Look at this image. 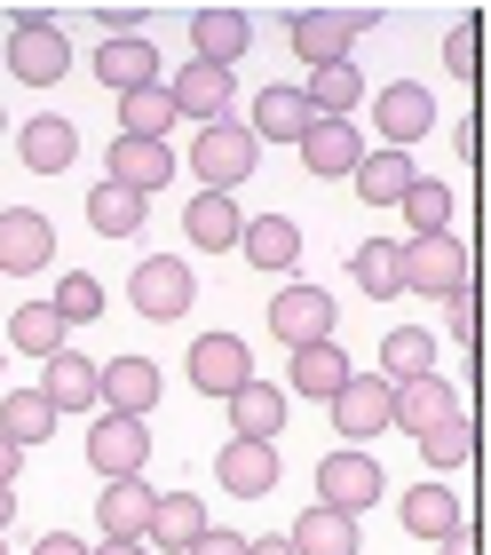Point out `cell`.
<instances>
[{
	"label": "cell",
	"instance_id": "8",
	"mask_svg": "<svg viewBox=\"0 0 491 555\" xmlns=\"http://www.w3.org/2000/svg\"><path fill=\"white\" fill-rule=\"evenodd\" d=\"M88 461L103 468V485H119V476H143V461H151V421L95 413V428H88Z\"/></svg>",
	"mask_w": 491,
	"mask_h": 555
},
{
	"label": "cell",
	"instance_id": "20",
	"mask_svg": "<svg viewBox=\"0 0 491 555\" xmlns=\"http://www.w3.org/2000/svg\"><path fill=\"white\" fill-rule=\"evenodd\" d=\"M365 135H357V119H318V128L301 135V167L325 175V183H341V175H357V159H365Z\"/></svg>",
	"mask_w": 491,
	"mask_h": 555
},
{
	"label": "cell",
	"instance_id": "13",
	"mask_svg": "<svg viewBox=\"0 0 491 555\" xmlns=\"http://www.w3.org/2000/svg\"><path fill=\"white\" fill-rule=\"evenodd\" d=\"M452 413H460V389L444 373H421V382L389 389V428H404V437H428V428H444Z\"/></svg>",
	"mask_w": 491,
	"mask_h": 555
},
{
	"label": "cell",
	"instance_id": "24",
	"mask_svg": "<svg viewBox=\"0 0 491 555\" xmlns=\"http://www.w3.org/2000/svg\"><path fill=\"white\" fill-rule=\"evenodd\" d=\"M151 492L143 476H119V485H103V500H95V524H103V540H143L151 532Z\"/></svg>",
	"mask_w": 491,
	"mask_h": 555
},
{
	"label": "cell",
	"instance_id": "25",
	"mask_svg": "<svg viewBox=\"0 0 491 555\" xmlns=\"http://www.w3.org/2000/svg\"><path fill=\"white\" fill-rule=\"evenodd\" d=\"M460 524H468V500H460L452 485H412L404 492V532L412 540H452Z\"/></svg>",
	"mask_w": 491,
	"mask_h": 555
},
{
	"label": "cell",
	"instance_id": "34",
	"mask_svg": "<svg viewBox=\"0 0 491 555\" xmlns=\"http://www.w3.org/2000/svg\"><path fill=\"white\" fill-rule=\"evenodd\" d=\"M421 373H436V341L421 334V325H389L380 334V382H421Z\"/></svg>",
	"mask_w": 491,
	"mask_h": 555
},
{
	"label": "cell",
	"instance_id": "42",
	"mask_svg": "<svg viewBox=\"0 0 491 555\" xmlns=\"http://www.w3.org/2000/svg\"><path fill=\"white\" fill-rule=\"evenodd\" d=\"M468 452H476V421H468V413H452L444 428H428V437H421V461H428V468H460Z\"/></svg>",
	"mask_w": 491,
	"mask_h": 555
},
{
	"label": "cell",
	"instance_id": "26",
	"mask_svg": "<svg viewBox=\"0 0 491 555\" xmlns=\"http://www.w3.org/2000/svg\"><path fill=\"white\" fill-rule=\"evenodd\" d=\"M16 151H24V167H33V175H64L72 159H80V128L56 119V112H40V119H24Z\"/></svg>",
	"mask_w": 491,
	"mask_h": 555
},
{
	"label": "cell",
	"instance_id": "5",
	"mask_svg": "<svg viewBox=\"0 0 491 555\" xmlns=\"http://www.w3.org/2000/svg\"><path fill=\"white\" fill-rule=\"evenodd\" d=\"M397 270H404V294H460V286H476L468 278V246H460L452 231H436V238H397Z\"/></svg>",
	"mask_w": 491,
	"mask_h": 555
},
{
	"label": "cell",
	"instance_id": "2",
	"mask_svg": "<svg viewBox=\"0 0 491 555\" xmlns=\"http://www.w3.org/2000/svg\"><path fill=\"white\" fill-rule=\"evenodd\" d=\"M373 24H380V9H301L286 24V40H294V56L309 72H325V64H349L357 33H373Z\"/></svg>",
	"mask_w": 491,
	"mask_h": 555
},
{
	"label": "cell",
	"instance_id": "30",
	"mask_svg": "<svg viewBox=\"0 0 491 555\" xmlns=\"http://www.w3.org/2000/svg\"><path fill=\"white\" fill-rule=\"evenodd\" d=\"M349 183H357V198H365V207H397V198L421 183V167H412V151H365Z\"/></svg>",
	"mask_w": 491,
	"mask_h": 555
},
{
	"label": "cell",
	"instance_id": "17",
	"mask_svg": "<svg viewBox=\"0 0 491 555\" xmlns=\"http://www.w3.org/2000/svg\"><path fill=\"white\" fill-rule=\"evenodd\" d=\"M254 48V24H246V9H191V64H215V72H230Z\"/></svg>",
	"mask_w": 491,
	"mask_h": 555
},
{
	"label": "cell",
	"instance_id": "44",
	"mask_svg": "<svg viewBox=\"0 0 491 555\" xmlns=\"http://www.w3.org/2000/svg\"><path fill=\"white\" fill-rule=\"evenodd\" d=\"M444 72H452V80H468V72H476V24L444 33Z\"/></svg>",
	"mask_w": 491,
	"mask_h": 555
},
{
	"label": "cell",
	"instance_id": "28",
	"mask_svg": "<svg viewBox=\"0 0 491 555\" xmlns=\"http://www.w3.org/2000/svg\"><path fill=\"white\" fill-rule=\"evenodd\" d=\"M341 382H349L341 341H309V349H294V365H286V397L301 389V397H318V405H333V397H341Z\"/></svg>",
	"mask_w": 491,
	"mask_h": 555
},
{
	"label": "cell",
	"instance_id": "47",
	"mask_svg": "<svg viewBox=\"0 0 491 555\" xmlns=\"http://www.w3.org/2000/svg\"><path fill=\"white\" fill-rule=\"evenodd\" d=\"M436 555H476V532H468V524H460L452 540H436Z\"/></svg>",
	"mask_w": 491,
	"mask_h": 555
},
{
	"label": "cell",
	"instance_id": "23",
	"mask_svg": "<svg viewBox=\"0 0 491 555\" xmlns=\"http://www.w3.org/2000/svg\"><path fill=\"white\" fill-rule=\"evenodd\" d=\"M309 128H318V112H309V95L301 88H262V95H254V119H246V135L254 143H301Z\"/></svg>",
	"mask_w": 491,
	"mask_h": 555
},
{
	"label": "cell",
	"instance_id": "48",
	"mask_svg": "<svg viewBox=\"0 0 491 555\" xmlns=\"http://www.w3.org/2000/svg\"><path fill=\"white\" fill-rule=\"evenodd\" d=\"M16 468H24V452H16L9 437H0V485H16Z\"/></svg>",
	"mask_w": 491,
	"mask_h": 555
},
{
	"label": "cell",
	"instance_id": "41",
	"mask_svg": "<svg viewBox=\"0 0 491 555\" xmlns=\"http://www.w3.org/2000/svg\"><path fill=\"white\" fill-rule=\"evenodd\" d=\"M397 207H404V222H412V238L452 231V191H444V183H428V175H421V183H412V191L397 198Z\"/></svg>",
	"mask_w": 491,
	"mask_h": 555
},
{
	"label": "cell",
	"instance_id": "6",
	"mask_svg": "<svg viewBox=\"0 0 491 555\" xmlns=\"http://www.w3.org/2000/svg\"><path fill=\"white\" fill-rule=\"evenodd\" d=\"M389 492V476H380V461L373 452H325L318 461V508H333V516H365L373 500Z\"/></svg>",
	"mask_w": 491,
	"mask_h": 555
},
{
	"label": "cell",
	"instance_id": "43",
	"mask_svg": "<svg viewBox=\"0 0 491 555\" xmlns=\"http://www.w3.org/2000/svg\"><path fill=\"white\" fill-rule=\"evenodd\" d=\"M444 334H452L460 349H476V286H460V294H444Z\"/></svg>",
	"mask_w": 491,
	"mask_h": 555
},
{
	"label": "cell",
	"instance_id": "40",
	"mask_svg": "<svg viewBox=\"0 0 491 555\" xmlns=\"http://www.w3.org/2000/svg\"><path fill=\"white\" fill-rule=\"evenodd\" d=\"M48 310H56L64 325H95L103 318V278L95 270H64L56 294H48Z\"/></svg>",
	"mask_w": 491,
	"mask_h": 555
},
{
	"label": "cell",
	"instance_id": "1",
	"mask_svg": "<svg viewBox=\"0 0 491 555\" xmlns=\"http://www.w3.org/2000/svg\"><path fill=\"white\" fill-rule=\"evenodd\" d=\"M254 167H262V143L246 135V119H215V128L191 135V175H198V191H222V198H230Z\"/></svg>",
	"mask_w": 491,
	"mask_h": 555
},
{
	"label": "cell",
	"instance_id": "35",
	"mask_svg": "<svg viewBox=\"0 0 491 555\" xmlns=\"http://www.w3.org/2000/svg\"><path fill=\"white\" fill-rule=\"evenodd\" d=\"M0 437H9L16 452L48 444V437H56V405H48L40 389H9V397H0Z\"/></svg>",
	"mask_w": 491,
	"mask_h": 555
},
{
	"label": "cell",
	"instance_id": "3",
	"mask_svg": "<svg viewBox=\"0 0 491 555\" xmlns=\"http://www.w3.org/2000/svg\"><path fill=\"white\" fill-rule=\"evenodd\" d=\"M9 72H16L24 88H56L64 72H72V40H64V24H56V16H40V9H16Z\"/></svg>",
	"mask_w": 491,
	"mask_h": 555
},
{
	"label": "cell",
	"instance_id": "7",
	"mask_svg": "<svg viewBox=\"0 0 491 555\" xmlns=\"http://www.w3.org/2000/svg\"><path fill=\"white\" fill-rule=\"evenodd\" d=\"M333 294L325 286H277V301H270V334L286 341V349H309V341H341L333 334Z\"/></svg>",
	"mask_w": 491,
	"mask_h": 555
},
{
	"label": "cell",
	"instance_id": "14",
	"mask_svg": "<svg viewBox=\"0 0 491 555\" xmlns=\"http://www.w3.org/2000/svg\"><path fill=\"white\" fill-rule=\"evenodd\" d=\"M103 183H119V191H167L175 183V151L167 143H135V135H112V151H103Z\"/></svg>",
	"mask_w": 491,
	"mask_h": 555
},
{
	"label": "cell",
	"instance_id": "31",
	"mask_svg": "<svg viewBox=\"0 0 491 555\" xmlns=\"http://www.w3.org/2000/svg\"><path fill=\"white\" fill-rule=\"evenodd\" d=\"M183 231H191V246H206V255H222V246H238L246 215H238V198H222V191H198L191 207H183Z\"/></svg>",
	"mask_w": 491,
	"mask_h": 555
},
{
	"label": "cell",
	"instance_id": "16",
	"mask_svg": "<svg viewBox=\"0 0 491 555\" xmlns=\"http://www.w3.org/2000/svg\"><path fill=\"white\" fill-rule=\"evenodd\" d=\"M215 476H222V492H230V500H262V492H277L286 461H277V444H246V437H230V444L215 452Z\"/></svg>",
	"mask_w": 491,
	"mask_h": 555
},
{
	"label": "cell",
	"instance_id": "33",
	"mask_svg": "<svg viewBox=\"0 0 491 555\" xmlns=\"http://www.w3.org/2000/svg\"><path fill=\"white\" fill-rule=\"evenodd\" d=\"M309 112L318 119H357V104H365V72L357 64H325V72H309Z\"/></svg>",
	"mask_w": 491,
	"mask_h": 555
},
{
	"label": "cell",
	"instance_id": "53",
	"mask_svg": "<svg viewBox=\"0 0 491 555\" xmlns=\"http://www.w3.org/2000/svg\"><path fill=\"white\" fill-rule=\"evenodd\" d=\"M0 555H9V547H0Z\"/></svg>",
	"mask_w": 491,
	"mask_h": 555
},
{
	"label": "cell",
	"instance_id": "11",
	"mask_svg": "<svg viewBox=\"0 0 491 555\" xmlns=\"http://www.w3.org/2000/svg\"><path fill=\"white\" fill-rule=\"evenodd\" d=\"M333 428H341V444L389 437V382H380V373H349L341 397H333Z\"/></svg>",
	"mask_w": 491,
	"mask_h": 555
},
{
	"label": "cell",
	"instance_id": "52",
	"mask_svg": "<svg viewBox=\"0 0 491 555\" xmlns=\"http://www.w3.org/2000/svg\"><path fill=\"white\" fill-rule=\"evenodd\" d=\"M0 135H9V112H0Z\"/></svg>",
	"mask_w": 491,
	"mask_h": 555
},
{
	"label": "cell",
	"instance_id": "12",
	"mask_svg": "<svg viewBox=\"0 0 491 555\" xmlns=\"http://www.w3.org/2000/svg\"><path fill=\"white\" fill-rule=\"evenodd\" d=\"M48 262H56V222L33 207H9L0 215V278H33Z\"/></svg>",
	"mask_w": 491,
	"mask_h": 555
},
{
	"label": "cell",
	"instance_id": "45",
	"mask_svg": "<svg viewBox=\"0 0 491 555\" xmlns=\"http://www.w3.org/2000/svg\"><path fill=\"white\" fill-rule=\"evenodd\" d=\"M183 555H246V532H222V524H206V532H198Z\"/></svg>",
	"mask_w": 491,
	"mask_h": 555
},
{
	"label": "cell",
	"instance_id": "10",
	"mask_svg": "<svg viewBox=\"0 0 491 555\" xmlns=\"http://www.w3.org/2000/svg\"><path fill=\"white\" fill-rule=\"evenodd\" d=\"M373 128H380V151H412V143L436 128V95L412 88V80L380 88V95H373Z\"/></svg>",
	"mask_w": 491,
	"mask_h": 555
},
{
	"label": "cell",
	"instance_id": "29",
	"mask_svg": "<svg viewBox=\"0 0 491 555\" xmlns=\"http://www.w3.org/2000/svg\"><path fill=\"white\" fill-rule=\"evenodd\" d=\"M238 255L254 262V270H294L301 262V231H294V222L286 215H246V231H238Z\"/></svg>",
	"mask_w": 491,
	"mask_h": 555
},
{
	"label": "cell",
	"instance_id": "32",
	"mask_svg": "<svg viewBox=\"0 0 491 555\" xmlns=\"http://www.w3.org/2000/svg\"><path fill=\"white\" fill-rule=\"evenodd\" d=\"M294 555H357V516H333V508H301L294 532H286Z\"/></svg>",
	"mask_w": 491,
	"mask_h": 555
},
{
	"label": "cell",
	"instance_id": "27",
	"mask_svg": "<svg viewBox=\"0 0 491 555\" xmlns=\"http://www.w3.org/2000/svg\"><path fill=\"white\" fill-rule=\"evenodd\" d=\"M40 397L56 405V421H64V413H88V405H95V358H80V349H56V358L40 365Z\"/></svg>",
	"mask_w": 491,
	"mask_h": 555
},
{
	"label": "cell",
	"instance_id": "4",
	"mask_svg": "<svg viewBox=\"0 0 491 555\" xmlns=\"http://www.w3.org/2000/svg\"><path fill=\"white\" fill-rule=\"evenodd\" d=\"M127 301H135V318H143V325H175V318H191L198 278H191V262L151 255V262H135V270H127Z\"/></svg>",
	"mask_w": 491,
	"mask_h": 555
},
{
	"label": "cell",
	"instance_id": "46",
	"mask_svg": "<svg viewBox=\"0 0 491 555\" xmlns=\"http://www.w3.org/2000/svg\"><path fill=\"white\" fill-rule=\"evenodd\" d=\"M33 555H88V540H72V532H48Z\"/></svg>",
	"mask_w": 491,
	"mask_h": 555
},
{
	"label": "cell",
	"instance_id": "22",
	"mask_svg": "<svg viewBox=\"0 0 491 555\" xmlns=\"http://www.w3.org/2000/svg\"><path fill=\"white\" fill-rule=\"evenodd\" d=\"M206 524H215V516H206V500L198 492H159V500H151V532H143V547L151 555H183L198 532H206Z\"/></svg>",
	"mask_w": 491,
	"mask_h": 555
},
{
	"label": "cell",
	"instance_id": "37",
	"mask_svg": "<svg viewBox=\"0 0 491 555\" xmlns=\"http://www.w3.org/2000/svg\"><path fill=\"white\" fill-rule=\"evenodd\" d=\"M143 215H151V198L119 191V183H95V191H88V231H103V238H135Z\"/></svg>",
	"mask_w": 491,
	"mask_h": 555
},
{
	"label": "cell",
	"instance_id": "15",
	"mask_svg": "<svg viewBox=\"0 0 491 555\" xmlns=\"http://www.w3.org/2000/svg\"><path fill=\"white\" fill-rule=\"evenodd\" d=\"M95 405L103 413H127V421H151V405H159V365H151V358L95 365Z\"/></svg>",
	"mask_w": 491,
	"mask_h": 555
},
{
	"label": "cell",
	"instance_id": "39",
	"mask_svg": "<svg viewBox=\"0 0 491 555\" xmlns=\"http://www.w3.org/2000/svg\"><path fill=\"white\" fill-rule=\"evenodd\" d=\"M349 270H357V294H373V301H397L404 294V270H397V238H365L349 255Z\"/></svg>",
	"mask_w": 491,
	"mask_h": 555
},
{
	"label": "cell",
	"instance_id": "51",
	"mask_svg": "<svg viewBox=\"0 0 491 555\" xmlns=\"http://www.w3.org/2000/svg\"><path fill=\"white\" fill-rule=\"evenodd\" d=\"M9 516H16V485H0V532H9Z\"/></svg>",
	"mask_w": 491,
	"mask_h": 555
},
{
	"label": "cell",
	"instance_id": "9",
	"mask_svg": "<svg viewBox=\"0 0 491 555\" xmlns=\"http://www.w3.org/2000/svg\"><path fill=\"white\" fill-rule=\"evenodd\" d=\"M246 382H254V349H246L238 334H198V341H191V389L238 397Z\"/></svg>",
	"mask_w": 491,
	"mask_h": 555
},
{
	"label": "cell",
	"instance_id": "38",
	"mask_svg": "<svg viewBox=\"0 0 491 555\" xmlns=\"http://www.w3.org/2000/svg\"><path fill=\"white\" fill-rule=\"evenodd\" d=\"M167 128H175L167 80H159V88H135V95H119V135H135V143H167Z\"/></svg>",
	"mask_w": 491,
	"mask_h": 555
},
{
	"label": "cell",
	"instance_id": "19",
	"mask_svg": "<svg viewBox=\"0 0 491 555\" xmlns=\"http://www.w3.org/2000/svg\"><path fill=\"white\" fill-rule=\"evenodd\" d=\"M222 405H230V437H246V444H277V437H286L294 397H286V389H270V382H246L238 397H222Z\"/></svg>",
	"mask_w": 491,
	"mask_h": 555
},
{
	"label": "cell",
	"instance_id": "21",
	"mask_svg": "<svg viewBox=\"0 0 491 555\" xmlns=\"http://www.w3.org/2000/svg\"><path fill=\"white\" fill-rule=\"evenodd\" d=\"M167 104H175V119H198V128H215V119H230V72H215V64H183L167 80Z\"/></svg>",
	"mask_w": 491,
	"mask_h": 555
},
{
	"label": "cell",
	"instance_id": "49",
	"mask_svg": "<svg viewBox=\"0 0 491 555\" xmlns=\"http://www.w3.org/2000/svg\"><path fill=\"white\" fill-rule=\"evenodd\" d=\"M88 555H151L143 540H103V547H88Z\"/></svg>",
	"mask_w": 491,
	"mask_h": 555
},
{
	"label": "cell",
	"instance_id": "36",
	"mask_svg": "<svg viewBox=\"0 0 491 555\" xmlns=\"http://www.w3.org/2000/svg\"><path fill=\"white\" fill-rule=\"evenodd\" d=\"M9 341L24 349V358H40V365H48L56 349H72V325H64L56 310H48V301H24V310L9 318Z\"/></svg>",
	"mask_w": 491,
	"mask_h": 555
},
{
	"label": "cell",
	"instance_id": "50",
	"mask_svg": "<svg viewBox=\"0 0 491 555\" xmlns=\"http://www.w3.org/2000/svg\"><path fill=\"white\" fill-rule=\"evenodd\" d=\"M246 555H294L286 540H246Z\"/></svg>",
	"mask_w": 491,
	"mask_h": 555
},
{
	"label": "cell",
	"instance_id": "18",
	"mask_svg": "<svg viewBox=\"0 0 491 555\" xmlns=\"http://www.w3.org/2000/svg\"><path fill=\"white\" fill-rule=\"evenodd\" d=\"M159 40L151 33H135V40H103L95 48V80L112 88V95H135V88H159Z\"/></svg>",
	"mask_w": 491,
	"mask_h": 555
}]
</instances>
